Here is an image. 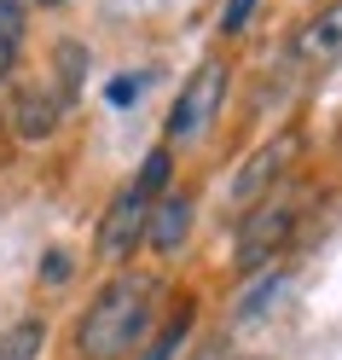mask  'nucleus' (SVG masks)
<instances>
[{"mask_svg":"<svg viewBox=\"0 0 342 360\" xmlns=\"http://www.w3.org/2000/svg\"><path fill=\"white\" fill-rule=\"evenodd\" d=\"M157 285L151 274H117L93 290L81 326H76V354L81 360H122L133 354V343L145 337L151 314H157Z\"/></svg>","mask_w":342,"mask_h":360,"instance_id":"1","label":"nucleus"},{"mask_svg":"<svg viewBox=\"0 0 342 360\" xmlns=\"http://www.w3.org/2000/svg\"><path fill=\"white\" fill-rule=\"evenodd\" d=\"M226 87H232V70H226L221 58H203L197 70L180 82V94L169 105V122H163V146H180V140H197L203 128L221 117L226 105Z\"/></svg>","mask_w":342,"mask_h":360,"instance_id":"2","label":"nucleus"},{"mask_svg":"<svg viewBox=\"0 0 342 360\" xmlns=\"http://www.w3.org/2000/svg\"><path fill=\"white\" fill-rule=\"evenodd\" d=\"M296 221H302V210L290 204V198H261L256 210H244L238 221V274H267L272 256H284V244L296 238Z\"/></svg>","mask_w":342,"mask_h":360,"instance_id":"3","label":"nucleus"},{"mask_svg":"<svg viewBox=\"0 0 342 360\" xmlns=\"http://www.w3.org/2000/svg\"><path fill=\"white\" fill-rule=\"evenodd\" d=\"M302 128H279L261 151H249L244 157V169L232 174V210H256L261 198H272V180H284L290 163L302 157Z\"/></svg>","mask_w":342,"mask_h":360,"instance_id":"4","label":"nucleus"},{"mask_svg":"<svg viewBox=\"0 0 342 360\" xmlns=\"http://www.w3.org/2000/svg\"><path fill=\"white\" fill-rule=\"evenodd\" d=\"M145 221H151V204L133 186H122L117 198L105 204V215H99V227H93V256L105 262V267H128V256L145 244Z\"/></svg>","mask_w":342,"mask_h":360,"instance_id":"5","label":"nucleus"},{"mask_svg":"<svg viewBox=\"0 0 342 360\" xmlns=\"http://www.w3.org/2000/svg\"><path fill=\"white\" fill-rule=\"evenodd\" d=\"M290 58L302 64L308 76L336 70V64H342V0H325V6L290 35Z\"/></svg>","mask_w":342,"mask_h":360,"instance_id":"6","label":"nucleus"},{"mask_svg":"<svg viewBox=\"0 0 342 360\" xmlns=\"http://www.w3.org/2000/svg\"><path fill=\"white\" fill-rule=\"evenodd\" d=\"M70 117V105L58 99V87L47 94V87H24V94H12V105H6V128L18 134V140H53L58 134V122Z\"/></svg>","mask_w":342,"mask_h":360,"instance_id":"7","label":"nucleus"},{"mask_svg":"<svg viewBox=\"0 0 342 360\" xmlns=\"http://www.w3.org/2000/svg\"><path fill=\"white\" fill-rule=\"evenodd\" d=\"M192 192H163L151 204V221H145V244L157 256H174L180 244H186V233H192Z\"/></svg>","mask_w":342,"mask_h":360,"instance_id":"8","label":"nucleus"},{"mask_svg":"<svg viewBox=\"0 0 342 360\" xmlns=\"http://www.w3.org/2000/svg\"><path fill=\"white\" fill-rule=\"evenodd\" d=\"M192 326H197V302H192V297H180V302H174V314L163 320V331H157L151 343L140 349V360H174L180 349H186V337H192Z\"/></svg>","mask_w":342,"mask_h":360,"instance_id":"9","label":"nucleus"},{"mask_svg":"<svg viewBox=\"0 0 342 360\" xmlns=\"http://www.w3.org/2000/svg\"><path fill=\"white\" fill-rule=\"evenodd\" d=\"M284 290H290V274H284V267H279V274L267 267V274H261V279H256V285H249L244 297H238V308H232V326H249V320H261V314H272Z\"/></svg>","mask_w":342,"mask_h":360,"instance_id":"10","label":"nucleus"},{"mask_svg":"<svg viewBox=\"0 0 342 360\" xmlns=\"http://www.w3.org/2000/svg\"><path fill=\"white\" fill-rule=\"evenodd\" d=\"M169 180H174V151H169V146H151V151H145V163H140V174H133L128 186L140 192L145 204H157V198L169 192Z\"/></svg>","mask_w":342,"mask_h":360,"instance_id":"11","label":"nucleus"},{"mask_svg":"<svg viewBox=\"0 0 342 360\" xmlns=\"http://www.w3.org/2000/svg\"><path fill=\"white\" fill-rule=\"evenodd\" d=\"M41 349H47V320H18L0 331V360H41Z\"/></svg>","mask_w":342,"mask_h":360,"instance_id":"12","label":"nucleus"},{"mask_svg":"<svg viewBox=\"0 0 342 360\" xmlns=\"http://www.w3.org/2000/svg\"><path fill=\"white\" fill-rule=\"evenodd\" d=\"M53 64H58V99H64V105H76L81 82H87V47H81V41H58Z\"/></svg>","mask_w":342,"mask_h":360,"instance_id":"13","label":"nucleus"},{"mask_svg":"<svg viewBox=\"0 0 342 360\" xmlns=\"http://www.w3.org/2000/svg\"><path fill=\"white\" fill-rule=\"evenodd\" d=\"M24 30H29V6L24 0H0V35L24 47Z\"/></svg>","mask_w":342,"mask_h":360,"instance_id":"14","label":"nucleus"},{"mask_svg":"<svg viewBox=\"0 0 342 360\" xmlns=\"http://www.w3.org/2000/svg\"><path fill=\"white\" fill-rule=\"evenodd\" d=\"M256 6H261V0H226V6H221V35H244L249 18H256Z\"/></svg>","mask_w":342,"mask_h":360,"instance_id":"15","label":"nucleus"},{"mask_svg":"<svg viewBox=\"0 0 342 360\" xmlns=\"http://www.w3.org/2000/svg\"><path fill=\"white\" fill-rule=\"evenodd\" d=\"M70 274H76V256H70V250H58V244H53V250H47V262H41V279H47V285H64Z\"/></svg>","mask_w":342,"mask_h":360,"instance_id":"16","label":"nucleus"},{"mask_svg":"<svg viewBox=\"0 0 342 360\" xmlns=\"http://www.w3.org/2000/svg\"><path fill=\"white\" fill-rule=\"evenodd\" d=\"M140 87H145V76H117V82L105 87V99L110 105H133V99H140Z\"/></svg>","mask_w":342,"mask_h":360,"instance_id":"17","label":"nucleus"},{"mask_svg":"<svg viewBox=\"0 0 342 360\" xmlns=\"http://www.w3.org/2000/svg\"><path fill=\"white\" fill-rule=\"evenodd\" d=\"M12 70H18V41H6V35H0V87L12 82Z\"/></svg>","mask_w":342,"mask_h":360,"instance_id":"18","label":"nucleus"},{"mask_svg":"<svg viewBox=\"0 0 342 360\" xmlns=\"http://www.w3.org/2000/svg\"><path fill=\"white\" fill-rule=\"evenodd\" d=\"M197 360H221V349H203V354H197Z\"/></svg>","mask_w":342,"mask_h":360,"instance_id":"19","label":"nucleus"},{"mask_svg":"<svg viewBox=\"0 0 342 360\" xmlns=\"http://www.w3.org/2000/svg\"><path fill=\"white\" fill-rule=\"evenodd\" d=\"M35 6H64V0H35Z\"/></svg>","mask_w":342,"mask_h":360,"instance_id":"20","label":"nucleus"}]
</instances>
